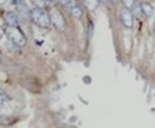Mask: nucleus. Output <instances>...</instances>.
Here are the masks:
<instances>
[{
  "label": "nucleus",
  "mask_w": 155,
  "mask_h": 128,
  "mask_svg": "<svg viewBox=\"0 0 155 128\" xmlns=\"http://www.w3.org/2000/svg\"><path fill=\"white\" fill-rule=\"evenodd\" d=\"M30 18L34 23L41 28H48L51 24L49 14H47L41 8H34L30 11Z\"/></svg>",
  "instance_id": "obj_1"
},
{
  "label": "nucleus",
  "mask_w": 155,
  "mask_h": 128,
  "mask_svg": "<svg viewBox=\"0 0 155 128\" xmlns=\"http://www.w3.org/2000/svg\"><path fill=\"white\" fill-rule=\"evenodd\" d=\"M5 34L8 39L15 45L18 46H23L26 44L25 36L18 28L7 27L5 29Z\"/></svg>",
  "instance_id": "obj_2"
},
{
  "label": "nucleus",
  "mask_w": 155,
  "mask_h": 128,
  "mask_svg": "<svg viewBox=\"0 0 155 128\" xmlns=\"http://www.w3.org/2000/svg\"><path fill=\"white\" fill-rule=\"evenodd\" d=\"M50 19H51V23L53 24V26L59 30L62 31L64 30L65 22V18L61 12L57 8H53L50 12Z\"/></svg>",
  "instance_id": "obj_3"
},
{
  "label": "nucleus",
  "mask_w": 155,
  "mask_h": 128,
  "mask_svg": "<svg viewBox=\"0 0 155 128\" xmlns=\"http://www.w3.org/2000/svg\"><path fill=\"white\" fill-rule=\"evenodd\" d=\"M121 20L123 24L126 28H132L134 24V17L131 10L127 9L126 7H123L121 10Z\"/></svg>",
  "instance_id": "obj_4"
},
{
  "label": "nucleus",
  "mask_w": 155,
  "mask_h": 128,
  "mask_svg": "<svg viewBox=\"0 0 155 128\" xmlns=\"http://www.w3.org/2000/svg\"><path fill=\"white\" fill-rule=\"evenodd\" d=\"M5 21L6 22L8 27H14V28H18L19 22L17 16L12 11H8L5 15Z\"/></svg>",
  "instance_id": "obj_5"
},
{
  "label": "nucleus",
  "mask_w": 155,
  "mask_h": 128,
  "mask_svg": "<svg viewBox=\"0 0 155 128\" xmlns=\"http://www.w3.org/2000/svg\"><path fill=\"white\" fill-rule=\"evenodd\" d=\"M141 11L142 13L147 16V17H151L153 16L154 14V9L153 7L152 6L151 4L149 3H147V2H143L141 4Z\"/></svg>",
  "instance_id": "obj_6"
},
{
  "label": "nucleus",
  "mask_w": 155,
  "mask_h": 128,
  "mask_svg": "<svg viewBox=\"0 0 155 128\" xmlns=\"http://www.w3.org/2000/svg\"><path fill=\"white\" fill-rule=\"evenodd\" d=\"M99 1L98 0H84V4L86 9L90 11L95 10L99 4Z\"/></svg>",
  "instance_id": "obj_7"
},
{
  "label": "nucleus",
  "mask_w": 155,
  "mask_h": 128,
  "mask_svg": "<svg viewBox=\"0 0 155 128\" xmlns=\"http://www.w3.org/2000/svg\"><path fill=\"white\" fill-rule=\"evenodd\" d=\"M131 10H132L133 13L135 14V16L136 17H138V18H140V17H141V14H142L141 4H138L135 2V4H134V6H133V8L131 9Z\"/></svg>",
  "instance_id": "obj_8"
},
{
  "label": "nucleus",
  "mask_w": 155,
  "mask_h": 128,
  "mask_svg": "<svg viewBox=\"0 0 155 128\" xmlns=\"http://www.w3.org/2000/svg\"><path fill=\"white\" fill-rule=\"evenodd\" d=\"M71 15L74 17H76V18H79L82 16V10H81V9L78 6H72L71 10Z\"/></svg>",
  "instance_id": "obj_9"
},
{
  "label": "nucleus",
  "mask_w": 155,
  "mask_h": 128,
  "mask_svg": "<svg viewBox=\"0 0 155 128\" xmlns=\"http://www.w3.org/2000/svg\"><path fill=\"white\" fill-rule=\"evenodd\" d=\"M31 1L37 8H41V9H42V7L44 6L46 4L45 0H31Z\"/></svg>",
  "instance_id": "obj_10"
},
{
  "label": "nucleus",
  "mask_w": 155,
  "mask_h": 128,
  "mask_svg": "<svg viewBox=\"0 0 155 128\" xmlns=\"http://www.w3.org/2000/svg\"><path fill=\"white\" fill-rule=\"evenodd\" d=\"M123 3H124V4H125V6H126L127 9L131 10L133 8V6H134L135 1V0H123Z\"/></svg>",
  "instance_id": "obj_11"
},
{
  "label": "nucleus",
  "mask_w": 155,
  "mask_h": 128,
  "mask_svg": "<svg viewBox=\"0 0 155 128\" xmlns=\"http://www.w3.org/2000/svg\"><path fill=\"white\" fill-rule=\"evenodd\" d=\"M59 3L63 5V6H70L71 4V0H59Z\"/></svg>",
  "instance_id": "obj_12"
},
{
  "label": "nucleus",
  "mask_w": 155,
  "mask_h": 128,
  "mask_svg": "<svg viewBox=\"0 0 155 128\" xmlns=\"http://www.w3.org/2000/svg\"><path fill=\"white\" fill-rule=\"evenodd\" d=\"M3 103H4V96H3V93L0 91V107L2 106Z\"/></svg>",
  "instance_id": "obj_13"
},
{
  "label": "nucleus",
  "mask_w": 155,
  "mask_h": 128,
  "mask_svg": "<svg viewBox=\"0 0 155 128\" xmlns=\"http://www.w3.org/2000/svg\"><path fill=\"white\" fill-rule=\"evenodd\" d=\"M56 0H45L46 4H53Z\"/></svg>",
  "instance_id": "obj_14"
},
{
  "label": "nucleus",
  "mask_w": 155,
  "mask_h": 128,
  "mask_svg": "<svg viewBox=\"0 0 155 128\" xmlns=\"http://www.w3.org/2000/svg\"><path fill=\"white\" fill-rule=\"evenodd\" d=\"M100 3H102V4H106L107 2H108V0H98Z\"/></svg>",
  "instance_id": "obj_15"
},
{
  "label": "nucleus",
  "mask_w": 155,
  "mask_h": 128,
  "mask_svg": "<svg viewBox=\"0 0 155 128\" xmlns=\"http://www.w3.org/2000/svg\"><path fill=\"white\" fill-rule=\"evenodd\" d=\"M153 30L155 31V22H154V23H153Z\"/></svg>",
  "instance_id": "obj_16"
},
{
  "label": "nucleus",
  "mask_w": 155,
  "mask_h": 128,
  "mask_svg": "<svg viewBox=\"0 0 155 128\" xmlns=\"http://www.w3.org/2000/svg\"><path fill=\"white\" fill-rule=\"evenodd\" d=\"M0 63H1V58H0Z\"/></svg>",
  "instance_id": "obj_17"
}]
</instances>
